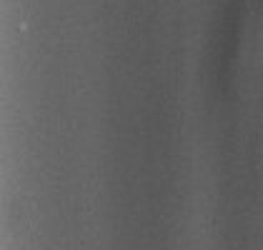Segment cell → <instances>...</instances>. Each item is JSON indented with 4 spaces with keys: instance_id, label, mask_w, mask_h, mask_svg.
Wrapping results in <instances>:
<instances>
[]
</instances>
